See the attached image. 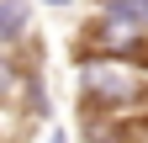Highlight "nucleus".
I'll return each instance as SVG.
<instances>
[{"instance_id": "7ed1b4c3", "label": "nucleus", "mask_w": 148, "mask_h": 143, "mask_svg": "<svg viewBox=\"0 0 148 143\" xmlns=\"http://www.w3.org/2000/svg\"><path fill=\"white\" fill-rule=\"evenodd\" d=\"M11 90H21V69H16L11 58H0V101H5Z\"/></svg>"}, {"instance_id": "f03ea898", "label": "nucleus", "mask_w": 148, "mask_h": 143, "mask_svg": "<svg viewBox=\"0 0 148 143\" xmlns=\"http://www.w3.org/2000/svg\"><path fill=\"white\" fill-rule=\"evenodd\" d=\"M32 37V0H0V48Z\"/></svg>"}, {"instance_id": "f257e3e1", "label": "nucleus", "mask_w": 148, "mask_h": 143, "mask_svg": "<svg viewBox=\"0 0 148 143\" xmlns=\"http://www.w3.org/2000/svg\"><path fill=\"white\" fill-rule=\"evenodd\" d=\"M85 96H106V101H132L138 96V80H132V69H122V64H85Z\"/></svg>"}, {"instance_id": "20e7f679", "label": "nucleus", "mask_w": 148, "mask_h": 143, "mask_svg": "<svg viewBox=\"0 0 148 143\" xmlns=\"http://www.w3.org/2000/svg\"><path fill=\"white\" fill-rule=\"evenodd\" d=\"M42 6H69V0H42Z\"/></svg>"}]
</instances>
